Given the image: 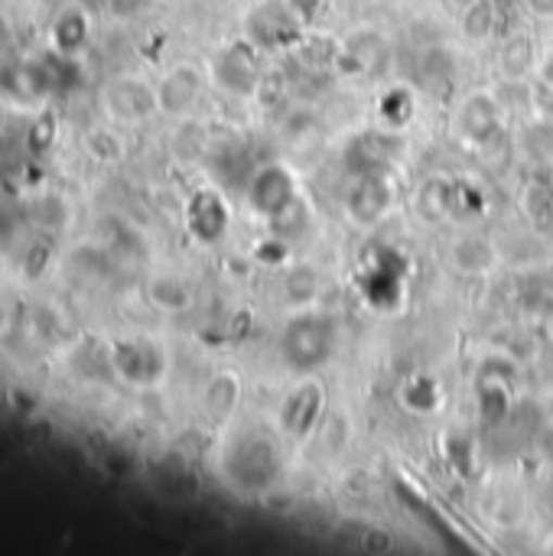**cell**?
Segmentation results:
<instances>
[{"label":"cell","instance_id":"cell-4","mask_svg":"<svg viewBox=\"0 0 553 556\" xmlns=\"http://www.w3.org/2000/svg\"><path fill=\"white\" fill-rule=\"evenodd\" d=\"M300 26H306L287 0H267L257 3L248 16V39L257 49H280L297 39Z\"/></svg>","mask_w":553,"mask_h":556},{"label":"cell","instance_id":"cell-25","mask_svg":"<svg viewBox=\"0 0 553 556\" xmlns=\"http://www.w3.org/2000/svg\"><path fill=\"white\" fill-rule=\"evenodd\" d=\"M548 336H551V339H553V316H551V319H548Z\"/></svg>","mask_w":553,"mask_h":556},{"label":"cell","instance_id":"cell-2","mask_svg":"<svg viewBox=\"0 0 553 556\" xmlns=\"http://www.w3.org/2000/svg\"><path fill=\"white\" fill-rule=\"evenodd\" d=\"M323 414H326V391L319 381L313 378H303L297 388H290V394L280 401V410H277V424H280V433L293 443H306L319 424H323Z\"/></svg>","mask_w":553,"mask_h":556},{"label":"cell","instance_id":"cell-9","mask_svg":"<svg viewBox=\"0 0 553 556\" xmlns=\"http://www.w3.org/2000/svg\"><path fill=\"white\" fill-rule=\"evenodd\" d=\"M391 182L385 176L365 173L352 182L349 195H345V212L359 222V225H375L388 208H391Z\"/></svg>","mask_w":553,"mask_h":556},{"label":"cell","instance_id":"cell-7","mask_svg":"<svg viewBox=\"0 0 553 556\" xmlns=\"http://www.w3.org/2000/svg\"><path fill=\"white\" fill-rule=\"evenodd\" d=\"M215 78L231 94H254L261 85V65H257V46L248 39L241 46H231L215 62Z\"/></svg>","mask_w":553,"mask_h":556},{"label":"cell","instance_id":"cell-22","mask_svg":"<svg viewBox=\"0 0 553 556\" xmlns=\"http://www.w3.org/2000/svg\"><path fill=\"white\" fill-rule=\"evenodd\" d=\"M538 450H541V456L553 466V417L544 424V430L538 433Z\"/></svg>","mask_w":553,"mask_h":556},{"label":"cell","instance_id":"cell-1","mask_svg":"<svg viewBox=\"0 0 553 556\" xmlns=\"http://www.w3.org/2000/svg\"><path fill=\"white\" fill-rule=\"evenodd\" d=\"M280 355L293 371H313L336 355V326L326 313L300 309L280 336Z\"/></svg>","mask_w":553,"mask_h":556},{"label":"cell","instance_id":"cell-14","mask_svg":"<svg viewBox=\"0 0 553 556\" xmlns=\"http://www.w3.org/2000/svg\"><path fill=\"white\" fill-rule=\"evenodd\" d=\"M127 352L130 355H121L117 358V368L130 378V381H153V378H160L163 375V355L153 349V345H143V342H137V345H127Z\"/></svg>","mask_w":553,"mask_h":556},{"label":"cell","instance_id":"cell-6","mask_svg":"<svg viewBox=\"0 0 553 556\" xmlns=\"http://www.w3.org/2000/svg\"><path fill=\"white\" fill-rule=\"evenodd\" d=\"M456 134L469 143L486 150L499 134H502V111L499 101L489 91H473L463 98L456 111Z\"/></svg>","mask_w":553,"mask_h":556},{"label":"cell","instance_id":"cell-20","mask_svg":"<svg viewBox=\"0 0 553 556\" xmlns=\"http://www.w3.org/2000/svg\"><path fill=\"white\" fill-rule=\"evenodd\" d=\"M290 3V10L303 20V23H310L316 13H319V7H323V0H287Z\"/></svg>","mask_w":553,"mask_h":556},{"label":"cell","instance_id":"cell-21","mask_svg":"<svg viewBox=\"0 0 553 556\" xmlns=\"http://www.w3.org/2000/svg\"><path fill=\"white\" fill-rule=\"evenodd\" d=\"M143 3H147V0H108V10H111L114 16H134V13L143 10Z\"/></svg>","mask_w":553,"mask_h":556},{"label":"cell","instance_id":"cell-17","mask_svg":"<svg viewBox=\"0 0 553 556\" xmlns=\"http://www.w3.org/2000/svg\"><path fill=\"white\" fill-rule=\"evenodd\" d=\"M499 23V10L492 0H473L469 7H463V33L469 39H489L495 33Z\"/></svg>","mask_w":553,"mask_h":556},{"label":"cell","instance_id":"cell-18","mask_svg":"<svg viewBox=\"0 0 553 556\" xmlns=\"http://www.w3.org/2000/svg\"><path fill=\"white\" fill-rule=\"evenodd\" d=\"M499 65L508 78H521L531 68V39L528 36H512L502 52H499Z\"/></svg>","mask_w":553,"mask_h":556},{"label":"cell","instance_id":"cell-19","mask_svg":"<svg viewBox=\"0 0 553 556\" xmlns=\"http://www.w3.org/2000/svg\"><path fill=\"white\" fill-rule=\"evenodd\" d=\"M417 212L430 222L443 218L450 212V189L443 182H427L424 192L417 195Z\"/></svg>","mask_w":553,"mask_h":556},{"label":"cell","instance_id":"cell-8","mask_svg":"<svg viewBox=\"0 0 553 556\" xmlns=\"http://www.w3.org/2000/svg\"><path fill=\"white\" fill-rule=\"evenodd\" d=\"M104 108L117 121H143L153 111H160V98H156V88H150L140 78H117L104 91Z\"/></svg>","mask_w":553,"mask_h":556},{"label":"cell","instance_id":"cell-3","mask_svg":"<svg viewBox=\"0 0 553 556\" xmlns=\"http://www.w3.org/2000/svg\"><path fill=\"white\" fill-rule=\"evenodd\" d=\"M248 202L257 215L277 222L297 202V179L284 163H264L248 179Z\"/></svg>","mask_w":553,"mask_h":556},{"label":"cell","instance_id":"cell-13","mask_svg":"<svg viewBox=\"0 0 553 556\" xmlns=\"http://www.w3.org/2000/svg\"><path fill=\"white\" fill-rule=\"evenodd\" d=\"M238 401H241V378L238 375L222 371V375H215L209 381V388H205V410H209V417H215V420L231 417Z\"/></svg>","mask_w":553,"mask_h":556},{"label":"cell","instance_id":"cell-24","mask_svg":"<svg viewBox=\"0 0 553 556\" xmlns=\"http://www.w3.org/2000/svg\"><path fill=\"white\" fill-rule=\"evenodd\" d=\"M541 81L553 88V49L544 55V62H541Z\"/></svg>","mask_w":553,"mask_h":556},{"label":"cell","instance_id":"cell-16","mask_svg":"<svg viewBox=\"0 0 553 556\" xmlns=\"http://www.w3.org/2000/svg\"><path fill=\"white\" fill-rule=\"evenodd\" d=\"M450 257H453V264L463 274H482V270L492 267V251H489V244L482 238H460V241H453Z\"/></svg>","mask_w":553,"mask_h":556},{"label":"cell","instance_id":"cell-10","mask_svg":"<svg viewBox=\"0 0 553 556\" xmlns=\"http://www.w3.org/2000/svg\"><path fill=\"white\" fill-rule=\"evenodd\" d=\"M202 94V75L192 65H176L173 72L163 75L156 98H160V111L166 114H186Z\"/></svg>","mask_w":553,"mask_h":556},{"label":"cell","instance_id":"cell-12","mask_svg":"<svg viewBox=\"0 0 553 556\" xmlns=\"http://www.w3.org/2000/svg\"><path fill=\"white\" fill-rule=\"evenodd\" d=\"M352 72H378L388 62V42L375 29H359L345 39L342 55Z\"/></svg>","mask_w":553,"mask_h":556},{"label":"cell","instance_id":"cell-26","mask_svg":"<svg viewBox=\"0 0 553 556\" xmlns=\"http://www.w3.org/2000/svg\"><path fill=\"white\" fill-rule=\"evenodd\" d=\"M456 3H460V7H469V3H473V0H456Z\"/></svg>","mask_w":553,"mask_h":556},{"label":"cell","instance_id":"cell-11","mask_svg":"<svg viewBox=\"0 0 553 556\" xmlns=\"http://www.w3.org/2000/svg\"><path fill=\"white\" fill-rule=\"evenodd\" d=\"M228 205L218 192H199L192 199V208H189V225L196 231V238L202 241H218L225 231H228Z\"/></svg>","mask_w":553,"mask_h":556},{"label":"cell","instance_id":"cell-5","mask_svg":"<svg viewBox=\"0 0 553 556\" xmlns=\"http://www.w3.org/2000/svg\"><path fill=\"white\" fill-rule=\"evenodd\" d=\"M512 384H515V368L505 358H486L476 371V407L482 420L499 424L505 420L512 407Z\"/></svg>","mask_w":553,"mask_h":556},{"label":"cell","instance_id":"cell-23","mask_svg":"<svg viewBox=\"0 0 553 556\" xmlns=\"http://www.w3.org/2000/svg\"><path fill=\"white\" fill-rule=\"evenodd\" d=\"M535 16H553V0H525Z\"/></svg>","mask_w":553,"mask_h":556},{"label":"cell","instance_id":"cell-15","mask_svg":"<svg viewBox=\"0 0 553 556\" xmlns=\"http://www.w3.org/2000/svg\"><path fill=\"white\" fill-rule=\"evenodd\" d=\"M401 404L414 414H433L440 404H443V391L433 378L427 375H417L411 378L404 388H401Z\"/></svg>","mask_w":553,"mask_h":556}]
</instances>
